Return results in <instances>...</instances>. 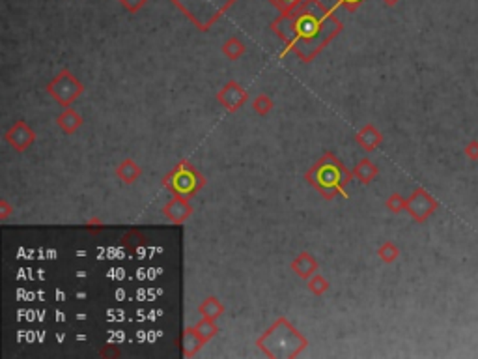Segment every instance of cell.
<instances>
[{"mask_svg": "<svg viewBox=\"0 0 478 359\" xmlns=\"http://www.w3.org/2000/svg\"><path fill=\"white\" fill-rule=\"evenodd\" d=\"M233 0H174V4L189 15L198 26L206 28L219 19L222 12H227Z\"/></svg>", "mask_w": 478, "mask_h": 359, "instance_id": "cell-1", "label": "cell"}, {"mask_svg": "<svg viewBox=\"0 0 478 359\" xmlns=\"http://www.w3.org/2000/svg\"><path fill=\"white\" fill-rule=\"evenodd\" d=\"M346 2H353V4H359L361 0H346Z\"/></svg>", "mask_w": 478, "mask_h": 359, "instance_id": "cell-3", "label": "cell"}, {"mask_svg": "<svg viewBox=\"0 0 478 359\" xmlns=\"http://www.w3.org/2000/svg\"><path fill=\"white\" fill-rule=\"evenodd\" d=\"M282 4H294V2H297V0H281Z\"/></svg>", "mask_w": 478, "mask_h": 359, "instance_id": "cell-2", "label": "cell"}]
</instances>
